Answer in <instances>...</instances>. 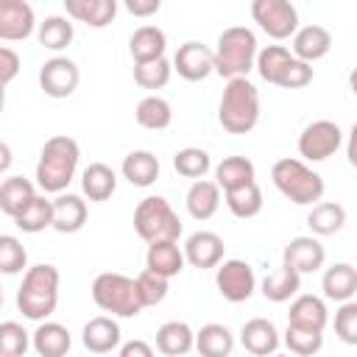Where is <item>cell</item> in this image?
Wrapping results in <instances>:
<instances>
[{"label":"cell","instance_id":"50","mask_svg":"<svg viewBox=\"0 0 357 357\" xmlns=\"http://www.w3.org/2000/svg\"><path fill=\"white\" fill-rule=\"evenodd\" d=\"M120 357H153V349L145 340H128L120 346Z\"/></svg>","mask_w":357,"mask_h":357},{"label":"cell","instance_id":"49","mask_svg":"<svg viewBox=\"0 0 357 357\" xmlns=\"http://www.w3.org/2000/svg\"><path fill=\"white\" fill-rule=\"evenodd\" d=\"M159 6H162L159 0H126L128 14H134V17H151L159 11Z\"/></svg>","mask_w":357,"mask_h":357},{"label":"cell","instance_id":"11","mask_svg":"<svg viewBox=\"0 0 357 357\" xmlns=\"http://www.w3.org/2000/svg\"><path fill=\"white\" fill-rule=\"evenodd\" d=\"M78 81H81L78 64L73 59H67V56H53L39 70V86L50 98H70L75 92Z\"/></svg>","mask_w":357,"mask_h":357},{"label":"cell","instance_id":"34","mask_svg":"<svg viewBox=\"0 0 357 357\" xmlns=\"http://www.w3.org/2000/svg\"><path fill=\"white\" fill-rule=\"evenodd\" d=\"M293 59H296V56H293L284 45H268V47H262L259 56H257V73L262 75V81L279 86V81H282V75L287 73V67L293 64Z\"/></svg>","mask_w":357,"mask_h":357},{"label":"cell","instance_id":"36","mask_svg":"<svg viewBox=\"0 0 357 357\" xmlns=\"http://www.w3.org/2000/svg\"><path fill=\"white\" fill-rule=\"evenodd\" d=\"M137 123L142 126V128H148V131H162V128H167L170 123H173V109H170V103L165 100V98H159V95H148V98H142L139 103H137Z\"/></svg>","mask_w":357,"mask_h":357},{"label":"cell","instance_id":"31","mask_svg":"<svg viewBox=\"0 0 357 357\" xmlns=\"http://www.w3.org/2000/svg\"><path fill=\"white\" fill-rule=\"evenodd\" d=\"M123 178L134 187H151L159 178V159L151 151H131L123 159Z\"/></svg>","mask_w":357,"mask_h":357},{"label":"cell","instance_id":"37","mask_svg":"<svg viewBox=\"0 0 357 357\" xmlns=\"http://www.w3.org/2000/svg\"><path fill=\"white\" fill-rule=\"evenodd\" d=\"M36 36H39V45L42 47H47V50H64L73 42L75 31H73L70 17L53 14V17H45V22H39Z\"/></svg>","mask_w":357,"mask_h":357},{"label":"cell","instance_id":"45","mask_svg":"<svg viewBox=\"0 0 357 357\" xmlns=\"http://www.w3.org/2000/svg\"><path fill=\"white\" fill-rule=\"evenodd\" d=\"M167 282L170 279H165V276H159V273H153V271H142L139 276H137V290H139V301H142V307H156V304H162L165 301V296H167Z\"/></svg>","mask_w":357,"mask_h":357},{"label":"cell","instance_id":"7","mask_svg":"<svg viewBox=\"0 0 357 357\" xmlns=\"http://www.w3.org/2000/svg\"><path fill=\"white\" fill-rule=\"evenodd\" d=\"M134 231L151 245V243H165V240H178L181 234V220L162 195H148L137 204L134 209Z\"/></svg>","mask_w":357,"mask_h":357},{"label":"cell","instance_id":"19","mask_svg":"<svg viewBox=\"0 0 357 357\" xmlns=\"http://www.w3.org/2000/svg\"><path fill=\"white\" fill-rule=\"evenodd\" d=\"M332 50V33L324 25H304L293 36V56L298 61H318Z\"/></svg>","mask_w":357,"mask_h":357},{"label":"cell","instance_id":"52","mask_svg":"<svg viewBox=\"0 0 357 357\" xmlns=\"http://www.w3.org/2000/svg\"><path fill=\"white\" fill-rule=\"evenodd\" d=\"M0 156H3V159H0V173H6L8 165H11V148H8V142L0 145Z\"/></svg>","mask_w":357,"mask_h":357},{"label":"cell","instance_id":"35","mask_svg":"<svg viewBox=\"0 0 357 357\" xmlns=\"http://www.w3.org/2000/svg\"><path fill=\"white\" fill-rule=\"evenodd\" d=\"M343 223H346V209L335 201H321L307 215V226L312 229V234H321V237L337 234L343 229Z\"/></svg>","mask_w":357,"mask_h":357},{"label":"cell","instance_id":"41","mask_svg":"<svg viewBox=\"0 0 357 357\" xmlns=\"http://www.w3.org/2000/svg\"><path fill=\"white\" fill-rule=\"evenodd\" d=\"M282 340H284V346L290 349V354H296V357H312V354H318L321 346H324V332H310V329L287 326Z\"/></svg>","mask_w":357,"mask_h":357},{"label":"cell","instance_id":"46","mask_svg":"<svg viewBox=\"0 0 357 357\" xmlns=\"http://www.w3.org/2000/svg\"><path fill=\"white\" fill-rule=\"evenodd\" d=\"M335 335L346 346H357V301H346L335 312Z\"/></svg>","mask_w":357,"mask_h":357},{"label":"cell","instance_id":"10","mask_svg":"<svg viewBox=\"0 0 357 357\" xmlns=\"http://www.w3.org/2000/svg\"><path fill=\"white\" fill-rule=\"evenodd\" d=\"M215 284H218V293L231 301V304H240V301H248L254 287H257V276H254V268L243 259H223L218 265V273H215Z\"/></svg>","mask_w":357,"mask_h":357},{"label":"cell","instance_id":"1","mask_svg":"<svg viewBox=\"0 0 357 357\" xmlns=\"http://www.w3.org/2000/svg\"><path fill=\"white\" fill-rule=\"evenodd\" d=\"M78 156H81V148L73 137L67 134H56L50 137L42 151H39V162H36V187L42 192H53V195H61L67 190V184L73 181L75 176V167H78Z\"/></svg>","mask_w":357,"mask_h":357},{"label":"cell","instance_id":"24","mask_svg":"<svg viewBox=\"0 0 357 357\" xmlns=\"http://www.w3.org/2000/svg\"><path fill=\"white\" fill-rule=\"evenodd\" d=\"M165 47H167V36L162 28L156 25H142L131 33L128 39V50H131V59L134 64H145V61H156V59H165Z\"/></svg>","mask_w":357,"mask_h":357},{"label":"cell","instance_id":"13","mask_svg":"<svg viewBox=\"0 0 357 357\" xmlns=\"http://www.w3.org/2000/svg\"><path fill=\"white\" fill-rule=\"evenodd\" d=\"M324 262H326V251H324V245L315 240V237H307V234H301V237H293L287 245H284V251H282V265H287V268H293L296 273H315L318 268H324Z\"/></svg>","mask_w":357,"mask_h":357},{"label":"cell","instance_id":"40","mask_svg":"<svg viewBox=\"0 0 357 357\" xmlns=\"http://www.w3.org/2000/svg\"><path fill=\"white\" fill-rule=\"evenodd\" d=\"M17 229L28 231V234H36V231H45L47 226H53V201H47L45 195H36L31 201V206L14 220Z\"/></svg>","mask_w":357,"mask_h":357},{"label":"cell","instance_id":"29","mask_svg":"<svg viewBox=\"0 0 357 357\" xmlns=\"http://www.w3.org/2000/svg\"><path fill=\"white\" fill-rule=\"evenodd\" d=\"M81 190L89 201H109L117 190V176L109 165L103 162H92L89 167H84L81 173Z\"/></svg>","mask_w":357,"mask_h":357},{"label":"cell","instance_id":"17","mask_svg":"<svg viewBox=\"0 0 357 357\" xmlns=\"http://www.w3.org/2000/svg\"><path fill=\"white\" fill-rule=\"evenodd\" d=\"M326 321H329V310H326V301L321 296L304 293V296H296V301L290 304L287 326H298V329H310V332H324Z\"/></svg>","mask_w":357,"mask_h":357},{"label":"cell","instance_id":"5","mask_svg":"<svg viewBox=\"0 0 357 357\" xmlns=\"http://www.w3.org/2000/svg\"><path fill=\"white\" fill-rule=\"evenodd\" d=\"M271 178L276 190L296 206H307V204L315 206L324 195V178L301 159H279L271 170Z\"/></svg>","mask_w":357,"mask_h":357},{"label":"cell","instance_id":"15","mask_svg":"<svg viewBox=\"0 0 357 357\" xmlns=\"http://www.w3.org/2000/svg\"><path fill=\"white\" fill-rule=\"evenodd\" d=\"M223 251H226L223 237L215 234V231H195V234H190L187 243H184V257H187V262H190L192 268H201V271L218 268V265L223 262Z\"/></svg>","mask_w":357,"mask_h":357},{"label":"cell","instance_id":"16","mask_svg":"<svg viewBox=\"0 0 357 357\" xmlns=\"http://www.w3.org/2000/svg\"><path fill=\"white\" fill-rule=\"evenodd\" d=\"M240 343L254 357H273L276 349H279V343H282V337H279L273 321H268V318H251L240 329Z\"/></svg>","mask_w":357,"mask_h":357},{"label":"cell","instance_id":"21","mask_svg":"<svg viewBox=\"0 0 357 357\" xmlns=\"http://www.w3.org/2000/svg\"><path fill=\"white\" fill-rule=\"evenodd\" d=\"M321 290L329 301H351V296L357 293V268L349 262H335L324 271L321 276Z\"/></svg>","mask_w":357,"mask_h":357},{"label":"cell","instance_id":"39","mask_svg":"<svg viewBox=\"0 0 357 357\" xmlns=\"http://www.w3.org/2000/svg\"><path fill=\"white\" fill-rule=\"evenodd\" d=\"M173 167H176L178 176L201 181V178L206 176V170L212 167V159H209V153H206L204 148H192V145H190V148L176 151V156H173Z\"/></svg>","mask_w":357,"mask_h":357},{"label":"cell","instance_id":"30","mask_svg":"<svg viewBox=\"0 0 357 357\" xmlns=\"http://www.w3.org/2000/svg\"><path fill=\"white\" fill-rule=\"evenodd\" d=\"M220 206V187L209 178L192 181V187L187 190V212L195 220H209Z\"/></svg>","mask_w":357,"mask_h":357},{"label":"cell","instance_id":"18","mask_svg":"<svg viewBox=\"0 0 357 357\" xmlns=\"http://www.w3.org/2000/svg\"><path fill=\"white\" fill-rule=\"evenodd\" d=\"M81 343L84 349H89L92 354H106L112 349L120 346V326L114 318L109 315H95L84 324V332H81Z\"/></svg>","mask_w":357,"mask_h":357},{"label":"cell","instance_id":"12","mask_svg":"<svg viewBox=\"0 0 357 357\" xmlns=\"http://www.w3.org/2000/svg\"><path fill=\"white\" fill-rule=\"evenodd\" d=\"M173 70L184 81H204L209 73H215V50H209L204 42H184L173 56Z\"/></svg>","mask_w":357,"mask_h":357},{"label":"cell","instance_id":"4","mask_svg":"<svg viewBox=\"0 0 357 357\" xmlns=\"http://www.w3.org/2000/svg\"><path fill=\"white\" fill-rule=\"evenodd\" d=\"M218 120L229 134H248L259 120V92L248 78L226 81Z\"/></svg>","mask_w":357,"mask_h":357},{"label":"cell","instance_id":"9","mask_svg":"<svg viewBox=\"0 0 357 357\" xmlns=\"http://www.w3.org/2000/svg\"><path fill=\"white\" fill-rule=\"evenodd\" d=\"M343 142V131L332 120H315L298 134V153L307 162H324L335 156V151Z\"/></svg>","mask_w":357,"mask_h":357},{"label":"cell","instance_id":"32","mask_svg":"<svg viewBox=\"0 0 357 357\" xmlns=\"http://www.w3.org/2000/svg\"><path fill=\"white\" fill-rule=\"evenodd\" d=\"M195 349L201 357H229L234 349V335L223 324H206L195 332Z\"/></svg>","mask_w":357,"mask_h":357},{"label":"cell","instance_id":"20","mask_svg":"<svg viewBox=\"0 0 357 357\" xmlns=\"http://www.w3.org/2000/svg\"><path fill=\"white\" fill-rule=\"evenodd\" d=\"M86 223V204L81 195L61 192L53 198V229L59 234H75Z\"/></svg>","mask_w":357,"mask_h":357},{"label":"cell","instance_id":"14","mask_svg":"<svg viewBox=\"0 0 357 357\" xmlns=\"http://www.w3.org/2000/svg\"><path fill=\"white\" fill-rule=\"evenodd\" d=\"M36 28L33 8L25 0H3L0 3V39L3 42H17L28 39Z\"/></svg>","mask_w":357,"mask_h":357},{"label":"cell","instance_id":"43","mask_svg":"<svg viewBox=\"0 0 357 357\" xmlns=\"http://www.w3.org/2000/svg\"><path fill=\"white\" fill-rule=\"evenodd\" d=\"M31 346V335L17 321L0 324V357H22Z\"/></svg>","mask_w":357,"mask_h":357},{"label":"cell","instance_id":"3","mask_svg":"<svg viewBox=\"0 0 357 357\" xmlns=\"http://www.w3.org/2000/svg\"><path fill=\"white\" fill-rule=\"evenodd\" d=\"M257 36L245 25H231L218 36L215 47V73L226 81L248 78V73L257 67Z\"/></svg>","mask_w":357,"mask_h":357},{"label":"cell","instance_id":"54","mask_svg":"<svg viewBox=\"0 0 357 357\" xmlns=\"http://www.w3.org/2000/svg\"><path fill=\"white\" fill-rule=\"evenodd\" d=\"M273 357H290V354H273Z\"/></svg>","mask_w":357,"mask_h":357},{"label":"cell","instance_id":"38","mask_svg":"<svg viewBox=\"0 0 357 357\" xmlns=\"http://www.w3.org/2000/svg\"><path fill=\"white\" fill-rule=\"evenodd\" d=\"M223 195H226V206H229V212L234 218H243L245 220V218L259 215V209H262V190H259L257 181H251V184H245L240 190L223 192Z\"/></svg>","mask_w":357,"mask_h":357},{"label":"cell","instance_id":"51","mask_svg":"<svg viewBox=\"0 0 357 357\" xmlns=\"http://www.w3.org/2000/svg\"><path fill=\"white\" fill-rule=\"evenodd\" d=\"M346 156H349V165H351V167H357V123H354V126H351V131H349Z\"/></svg>","mask_w":357,"mask_h":357},{"label":"cell","instance_id":"53","mask_svg":"<svg viewBox=\"0 0 357 357\" xmlns=\"http://www.w3.org/2000/svg\"><path fill=\"white\" fill-rule=\"evenodd\" d=\"M349 89L357 95V67H351V73H349Z\"/></svg>","mask_w":357,"mask_h":357},{"label":"cell","instance_id":"2","mask_svg":"<svg viewBox=\"0 0 357 357\" xmlns=\"http://www.w3.org/2000/svg\"><path fill=\"white\" fill-rule=\"evenodd\" d=\"M59 268L56 265H47V262H39L33 268L25 271L22 276V284L17 290V307L25 318L31 321H45L47 315L56 312V304H59Z\"/></svg>","mask_w":357,"mask_h":357},{"label":"cell","instance_id":"42","mask_svg":"<svg viewBox=\"0 0 357 357\" xmlns=\"http://www.w3.org/2000/svg\"><path fill=\"white\" fill-rule=\"evenodd\" d=\"M173 64L167 59H156V61H145V64H134V81L142 89H162L170 81Z\"/></svg>","mask_w":357,"mask_h":357},{"label":"cell","instance_id":"28","mask_svg":"<svg viewBox=\"0 0 357 357\" xmlns=\"http://www.w3.org/2000/svg\"><path fill=\"white\" fill-rule=\"evenodd\" d=\"M251 181H254V162L245 156H226L223 162L215 165V184L223 192L240 190Z\"/></svg>","mask_w":357,"mask_h":357},{"label":"cell","instance_id":"22","mask_svg":"<svg viewBox=\"0 0 357 357\" xmlns=\"http://www.w3.org/2000/svg\"><path fill=\"white\" fill-rule=\"evenodd\" d=\"M33 198H36V187L25 176H6L3 178V184H0V209H3V215L17 220L31 206Z\"/></svg>","mask_w":357,"mask_h":357},{"label":"cell","instance_id":"23","mask_svg":"<svg viewBox=\"0 0 357 357\" xmlns=\"http://www.w3.org/2000/svg\"><path fill=\"white\" fill-rule=\"evenodd\" d=\"M184 251L176 245V240H165V243H151L148 245V254H145V268L165 276V279H173L184 271Z\"/></svg>","mask_w":357,"mask_h":357},{"label":"cell","instance_id":"33","mask_svg":"<svg viewBox=\"0 0 357 357\" xmlns=\"http://www.w3.org/2000/svg\"><path fill=\"white\" fill-rule=\"evenodd\" d=\"M298 290H301V273H296L287 265H282L279 271H273L262 279V296L273 304H282V301L293 298Z\"/></svg>","mask_w":357,"mask_h":357},{"label":"cell","instance_id":"6","mask_svg":"<svg viewBox=\"0 0 357 357\" xmlns=\"http://www.w3.org/2000/svg\"><path fill=\"white\" fill-rule=\"evenodd\" d=\"M92 301L112 315L120 318H137L142 312L137 279H128L123 273H98L92 282Z\"/></svg>","mask_w":357,"mask_h":357},{"label":"cell","instance_id":"25","mask_svg":"<svg viewBox=\"0 0 357 357\" xmlns=\"http://www.w3.org/2000/svg\"><path fill=\"white\" fill-rule=\"evenodd\" d=\"M31 346L39 357H64L73 346V337H70L67 326H61L56 321H42L36 326V332L31 335Z\"/></svg>","mask_w":357,"mask_h":357},{"label":"cell","instance_id":"27","mask_svg":"<svg viewBox=\"0 0 357 357\" xmlns=\"http://www.w3.org/2000/svg\"><path fill=\"white\" fill-rule=\"evenodd\" d=\"M195 346V332L184 321H167L156 329V349L165 357H184Z\"/></svg>","mask_w":357,"mask_h":357},{"label":"cell","instance_id":"47","mask_svg":"<svg viewBox=\"0 0 357 357\" xmlns=\"http://www.w3.org/2000/svg\"><path fill=\"white\" fill-rule=\"evenodd\" d=\"M310 81H312V67H310L307 61L293 59V64H290L287 73L282 75L279 86H282V89H301V86H307Z\"/></svg>","mask_w":357,"mask_h":357},{"label":"cell","instance_id":"26","mask_svg":"<svg viewBox=\"0 0 357 357\" xmlns=\"http://www.w3.org/2000/svg\"><path fill=\"white\" fill-rule=\"evenodd\" d=\"M64 11L89 28H106L117 14V0H64Z\"/></svg>","mask_w":357,"mask_h":357},{"label":"cell","instance_id":"48","mask_svg":"<svg viewBox=\"0 0 357 357\" xmlns=\"http://www.w3.org/2000/svg\"><path fill=\"white\" fill-rule=\"evenodd\" d=\"M17 73H20V56H17L8 45H3V47H0V84L8 86Z\"/></svg>","mask_w":357,"mask_h":357},{"label":"cell","instance_id":"8","mask_svg":"<svg viewBox=\"0 0 357 357\" xmlns=\"http://www.w3.org/2000/svg\"><path fill=\"white\" fill-rule=\"evenodd\" d=\"M251 17L271 39H287L298 31V11L287 0H254Z\"/></svg>","mask_w":357,"mask_h":357},{"label":"cell","instance_id":"44","mask_svg":"<svg viewBox=\"0 0 357 357\" xmlns=\"http://www.w3.org/2000/svg\"><path fill=\"white\" fill-rule=\"evenodd\" d=\"M25 265H28V251H25V245H22L14 234H3V237H0V271H3L6 276H14V273H20Z\"/></svg>","mask_w":357,"mask_h":357}]
</instances>
